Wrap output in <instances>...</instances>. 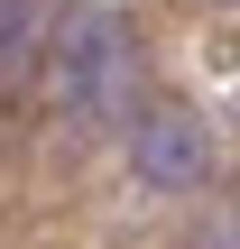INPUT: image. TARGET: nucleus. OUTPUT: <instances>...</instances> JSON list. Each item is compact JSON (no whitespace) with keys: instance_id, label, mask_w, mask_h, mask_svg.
<instances>
[{"instance_id":"obj_1","label":"nucleus","mask_w":240,"mask_h":249,"mask_svg":"<svg viewBox=\"0 0 240 249\" xmlns=\"http://www.w3.org/2000/svg\"><path fill=\"white\" fill-rule=\"evenodd\" d=\"M120 74H129V37H120V18L74 9V18L55 28V55H46V102H55L65 120H92V111H111Z\"/></svg>"},{"instance_id":"obj_2","label":"nucleus","mask_w":240,"mask_h":249,"mask_svg":"<svg viewBox=\"0 0 240 249\" xmlns=\"http://www.w3.org/2000/svg\"><path fill=\"white\" fill-rule=\"evenodd\" d=\"M129 166H139V185L185 194V185L213 176V139H203V120H194L185 102H148V111L129 120Z\"/></svg>"},{"instance_id":"obj_3","label":"nucleus","mask_w":240,"mask_h":249,"mask_svg":"<svg viewBox=\"0 0 240 249\" xmlns=\"http://www.w3.org/2000/svg\"><path fill=\"white\" fill-rule=\"evenodd\" d=\"M28 46H37V0H0V83L28 65Z\"/></svg>"}]
</instances>
